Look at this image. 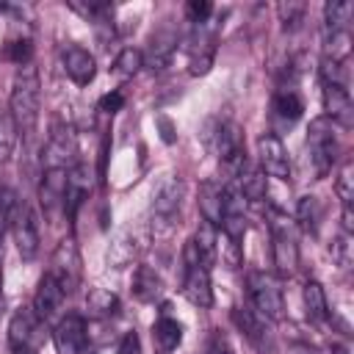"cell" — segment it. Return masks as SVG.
Returning a JSON list of instances; mask_svg holds the SVG:
<instances>
[{
	"mask_svg": "<svg viewBox=\"0 0 354 354\" xmlns=\"http://www.w3.org/2000/svg\"><path fill=\"white\" fill-rule=\"evenodd\" d=\"M39 108H41V80L39 69L33 64H25L17 69L8 97V113L17 124V133L22 138H30L39 124Z\"/></svg>",
	"mask_w": 354,
	"mask_h": 354,
	"instance_id": "cell-1",
	"label": "cell"
},
{
	"mask_svg": "<svg viewBox=\"0 0 354 354\" xmlns=\"http://www.w3.org/2000/svg\"><path fill=\"white\" fill-rule=\"evenodd\" d=\"M183 199H185V183L180 177L160 180V185L152 194V207H149L152 235H169L177 227L180 210H183Z\"/></svg>",
	"mask_w": 354,
	"mask_h": 354,
	"instance_id": "cell-2",
	"label": "cell"
},
{
	"mask_svg": "<svg viewBox=\"0 0 354 354\" xmlns=\"http://www.w3.org/2000/svg\"><path fill=\"white\" fill-rule=\"evenodd\" d=\"M337 155H340V144L335 136V124L326 116H315L307 130V158H310L313 174L326 177L337 163Z\"/></svg>",
	"mask_w": 354,
	"mask_h": 354,
	"instance_id": "cell-3",
	"label": "cell"
},
{
	"mask_svg": "<svg viewBox=\"0 0 354 354\" xmlns=\"http://www.w3.org/2000/svg\"><path fill=\"white\" fill-rule=\"evenodd\" d=\"M246 290H249V301L252 307L268 318V321H279L285 315V299H282V288L279 282L266 274V271H249L246 274Z\"/></svg>",
	"mask_w": 354,
	"mask_h": 354,
	"instance_id": "cell-4",
	"label": "cell"
},
{
	"mask_svg": "<svg viewBox=\"0 0 354 354\" xmlns=\"http://www.w3.org/2000/svg\"><path fill=\"white\" fill-rule=\"evenodd\" d=\"M183 263H185V277H183V296L199 307L207 310L213 304V285H210V268L196 257L191 241L183 249Z\"/></svg>",
	"mask_w": 354,
	"mask_h": 354,
	"instance_id": "cell-5",
	"label": "cell"
},
{
	"mask_svg": "<svg viewBox=\"0 0 354 354\" xmlns=\"http://www.w3.org/2000/svg\"><path fill=\"white\" fill-rule=\"evenodd\" d=\"M232 324L246 337V343L260 354H274L277 340L268 326V318H263L252 304H235L232 307Z\"/></svg>",
	"mask_w": 354,
	"mask_h": 354,
	"instance_id": "cell-6",
	"label": "cell"
},
{
	"mask_svg": "<svg viewBox=\"0 0 354 354\" xmlns=\"http://www.w3.org/2000/svg\"><path fill=\"white\" fill-rule=\"evenodd\" d=\"M8 343L11 351H39L44 343V321L33 313V307H19L8 321Z\"/></svg>",
	"mask_w": 354,
	"mask_h": 354,
	"instance_id": "cell-7",
	"label": "cell"
},
{
	"mask_svg": "<svg viewBox=\"0 0 354 354\" xmlns=\"http://www.w3.org/2000/svg\"><path fill=\"white\" fill-rule=\"evenodd\" d=\"M257 158H260V171L274 177V180H282L288 183L290 180V158H288V149L282 144V138L268 130L257 138Z\"/></svg>",
	"mask_w": 354,
	"mask_h": 354,
	"instance_id": "cell-8",
	"label": "cell"
},
{
	"mask_svg": "<svg viewBox=\"0 0 354 354\" xmlns=\"http://www.w3.org/2000/svg\"><path fill=\"white\" fill-rule=\"evenodd\" d=\"M216 58V25L202 22L194 25V33L188 39V64L191 75H207Z\"/></svg>",
	"mask_w": 354,
	"mask_h": 354,
	"instance_id": "cell-9",
	"label": "cell"
},
{
	"mask_svg": "<svg viewBox=\"0 0 354 354\" xmlns=\"http://www.w3.org/2000/svg\"><path fill=\"white\" fill-rule=\"evenodd\" d=\"M77 155V136L69 124H55L44 147V169H72Z\"/></svg>",
	"mask_w": 354,
	"mask_h": 354,
	"instance_id": "cell-10",
	"label": "cell"
},
{
	"mask_svg": "<svg viewBox=\"0 0 354 354\" xmlns=\"http://www.w3.org/2000/svg\"><path fill=\"white\" fill-rule=\"evenodd\" d=\"M11 232H14V243L22 260H33L39 254V224L36 216L30 210L28 202H19L11 218Z\"/></svg>",
	"mask_w": 354,
	"mask_h": 354,
	"instance_id": "cell-11",
	"label": "cell"
},
{
	"mask_svg": "<svg viewBox=\"0 0 354 354\" xmlns=\"http://www.w3.org/2000/svg\"><path fill=\"white\" fill-rule=\"evenodd\" d=\"M271 249H274V268L279 271V277H293L299 268V243L293 230L285 221H274L271 227Z\"/></svg>",
	"mask_w": 354,
	"mask_h": 354,
	"instance_id": "cell-12",
	"label": "cell"
},
{
	"mask_svg": "<svg viewBox=\"0 0 354 354\" xmlns=\"http://www.w3.org/2000/svg\"><path fill=\"white\" fill-rule=\"evenodd\" d=\"M50 274L58 279V285L64 288V293H72L77 288V282H80V254H77L72 238L61 241L58 249L53 252Z\"/></svg>",
	"mask_w": 354,
	"mask_h": 354,
	"instance_id": "cell-13",
	"label": "cell"
},
{
	"mask_svg": "<svg viewBox=\"0 0 354 354\" xmlns=\"http://www.w3.org/2000/svg\"><path fill=\"white\" fill-rule=\"evenodd\" d=\"M53 343L58 354H80L88 346V332H86V321L77 313H66L55 329H53Z\"/></svg>",
	"mask_w": 354,
	"mask_h": 354,
	"instance_id": "cell-14",
	"label": "cell"
},
{
	"mask_svg": "<svg viewBox=\"0 0 354 354\" xmlns=\"http://www.w3.org/2000/svg\"><path fill=\"white\" fill-rule=\"evenodd\" d=\"M177 50V30L171 25H160L152 36H149V47L144 53V66L152 72H163Z\"/></svg>",
	"mask_w": 354,
	"mask_h": 354,
	"instance_id": "cell-15",
	"label": "cell"
},
{
	"mask_svg": "<svg viewBox=\"0 0 354 354\" xmlns=\"http://www.w3.org/2000/svg\"><path fill=\"white\" fill-rule=\"evenodd\" d=\"M324 111L332 124H340L346 130L354 124V102H351V94L346 86L324 83Z\"/></svg>",
	"mask_w": 354,
	"mask_h": 354,
	"instance_id": "cell-16",
	"label": "cell"
},
{
	"mask_svg": "<svg viewBox=\"0 0 354 354\" xmlns=\"http://www.w3.org/2000/svg\"><path fill=\"white\" fill-rule=\"evenodd\" d=\"M61 61H64V72L77 86H88L97 77V61H94V55L86 47H77V44L64 47Z\"/></svg>",
	"mask_w": 354,
	"mask_h": 354,
	"instance_id": "cell-17",
	"label": "cell"
},
{
	"mask_svg": "<svg viewBox=\"0 0 354 354\" xmlns=\"http://www.w3.org/2000/svg\"><path fill=\"white\" fill-rule=\"evenodd\" d=\"M66 174H69V169H44V174H41V185H39V202H41L44 213H50V216L64 213Z\"/></svg>",
	"mask_w": 354,
	"mask_h": 354,
	"instance_id": "cell-18",
	"label": "cell"
},
{
	"mask_svg": "<svg viewBox=\"0 0 354 354\" xmlns=\"http://www.w3.org/2000/svg\"><path fill=\"white\" fill-rule=\"evenodd\" d=\"M88 188H91V174L83 163H75L66 174V194H64V216L72 221L77 216V207L86 202L88 196Z\"/></svg>",
	"mask_w": 354,
	"mask_h": 354,
	"instance_id": "cell-19",
	"label": "cell"
},
{
	"mask_svg": "<svg viewBox=\"0 0 354 354\" xmlns=\"http://www.w3.org/2000/svg\"><path fill=\"white\" fill-rule=\"evenodd\" d=\"M64 299H66L64 288H61L58 279L47 271V274L39 279V288H36V296H33V313H36L41 321H50V318L61 310Z\"/></svg>",
	"mask_w": 354,
	"mask_h": 354,
	"instance_id": "cell-20",
	"label": "cell"
},
{
	"mask_svg": "<svg viewBox=\"0 0 354 354\" xmlns=\"http://www.w3.org/2000/svg\"><path fill=\"white\" fill-rule=\"evenodd\" d=\"M304 113V102L293 88H279L271 100V116L274 122H279L282 127H290L299 116Z\"/></svg>",
	"mask_w": 354,
	"mask_h": 354,
	"instance_id": "cell-21",
	"label": "cell"
},
{
	"mask_svg": "<svg viewBox=\"0 0 354 354\" xmlns=\"http://www.w3.org/2000/svg\"><path fill=\"white\" fill-rule=\"evenodd\" d=\"M138 252H141L138 238H136L130 230H122V232L111 241V246H108V252H105V260H108L111 268H124V266H130V263L138 257Z\"/></svg>",
	"mask_w": 354,
	"mask_h": 354,
	"instance_id": "cell-22",
	"label": "cell"
},
{
	"mask_svg": "<svg viewBox=\"0 0 354 354\" xmlns=\"http://www.w3.org/2000/svg\"><path fill=\"white\" fill-rule=\"evenodd\" d=\"M130 290H133V296H136L138 301L149 304V301H155V299L163 296V279H160V274H158L155 268L138 266L136 274H133V288H130Z\"/></svg>",
	"mask_w": 354,
	"mask_h": 354,
	"instance_id": "cell-23",
	"label": "cell"
},
{
	"mask_svg": "<svg viewBox=\"0 0 354 354\" xmlns=\"http://www.w3.org/2000/svg\"><path fill=\"white\" fill-rule=\"evenodd\" d=\"M191 246H194L196 257L210 268L216 263V257H218V227H213L210 221L202 218V224L196 227V232L191 238Z\"/></svg>",
	"mask_w": 354,
	"mask_h": 354,
	"instance_id": "cell-24",
	"label": "cell"
},
{
	"mask_svg": "<svg viewBox=\"0 0 354 354\" xmlns=\"http://www.w3.org/2000/svg\"><path fill=\"white\" fill-rule=\"evenodd\" d=\"M221 202H224V185L216 180L202 183L199 188V207H202V218L210 221L213 227L221 224Z\"/></svg>",
	"mask_w": 354,
	"mask_h": 354,
	"instance_id": "cell-25",
	"label": "cell"
},
{
	"mask_svg": "<svg viewBox=\"0 0 354 354\" xmlns=\"http://www.w3.org/2000/svg\"><path fill=\"white\" fill-rule=\"evenodd\" d=\"M152 337H155V343L160 346L163 354H171V351L180 346V340H183V326H180L177 318H171L169 313H163V315L152 324Z\"/></svg>",
	"mask_w": 354,
	"mask_h": 354,
	"instance_id": "cell-26",
	"label": "cell"
},
{
	"mask_svg": "<svg viewBox=\"0 0 354 354\" xmlns=\"http://www.w3.org/2000/svg\"><path fill=\"white\" fill-rule=\"evenodd\" d=\"M304 310H307V318L315 321V324H324L329 321V301H326V290L321 282L310 279L304 285Z\"/></svg>",
	"mask_w": 354,
	"mask_h": 354,
	"instance_id": "cell-27",
	"label": "cell"
},
{
	"mask_svg": "<svg viewBox=\"0 0 354 354\" xmlns=\"http://www.w3.org/2000/svg\"><path fill=\"white\" fill-rule=\"evenodd\" d=\"M86 310L94 318H111L119 310V299H116V293H111L105 288H91L86 293Z\"/></svg>",
	"mask_w": 354,
	"mask_h": 354,
	"instance_id": "cell-28",
	"label": "cell"
},
{
	"mask_svg": "<svg viewBox=\"0 0 354 354\" xmlns=\"http://www.w3.org/2000/svg\"><path fill=\"white\" fill-rule=\"evenodd\" d=\"M296 218L304 227V232L315 235L318 227H321V221H324V205H321V199L318 196H301L299 205H296Z\"/></svg>",
	"mask_w": 354,
	"mask_h": 354,
	"instance_id": "cell-29",
	"label": "cell"
},
{
	"mask_svg": "<svg viewBox=\"0 0 354 354\" xmlns=\"http://www.w3.org/2000/svg\"><path fill=\"white\" fill-rule=\"evenodd\" d=\"M351 53V33L348 30H326L324 36V58L346 64Z\"/></svg>",
	"mask_w": 354,
	"mask_h": 354,
	"instance_id": "cell-30",
	"label": "cell"
},
{
	"mask_svg": "<svg viewBox=\"0 0 354 354\" xmlns=\"http://www.w3.org/2000/svg\"><path fill=\"white\" fill-rule=\"evenodd\" d=\"M354 17V6L346 0H332L324 6V25L326 30H348V22Z\"/></svg>",
	"mask_w": 354,
	"mask_h": 354,
	"instance_id": "cell-31",
	"label": "cell"
},
{
	"mask_svg": "<svg viewBox=\"0 0 354 354\" xmlns=\"http://www.w3.org/2000/svg\"><path fill=\"white\" fill-rule=\"evenodd\" d=\"M0 55H3V61H11L17 66H25L33 58V41L28 36H11V39H6Z\"/></svg>",
	"mask_w": 354,
	"mask_h": 354,
	"instance_id": "cell-32",
	"label": "cell"
},
{
	"mask_svg": "<svg viewBox=\"0 0 354 354\" xmlns=\"http://www.w3.org/2000/svg\"><path fill=\"white\" fill-rule=\"evenodd\" d=\"M304 14H307V6L301 0H282V3H277V17H279L285 33L299 30L301 22H304Z\"/></svg>",
	"mask_w": 354,
	"mask_h": 354,
	"instance_id": "cell-33",
	"label": "cell"
},
{
	"mask_svg": "<svg viewBox=\"0 0 354 354\" xmlns=\"http://www.w3.org/2000/svg\"><path fill=\"white\" fill-rule=\"evenodd\" d=\"M141 66H144V53L136 50V47H124V50L116 55V61H113V75H116L119 80H127V77H133Z\"/></svg>",
	"mask_w": 354,
	"mask_h": 354,
	"instance_id": "cell-34",
	"label": "cell"
},
{
	"mask_svg": "<svg viewBox=\"0 0 354 354\" xmlns=\"http://www.w3.org/2000/svg\"><path fill=\"white\" fill-rule=\"evenodd\" d=\"M17 124L11 119V113H0V160H8V155L14 152V141H17Z\"/></svg>",
	"mask_w": 354,
	"mask_h": 354,
	"instance_id": "cell-35",
	"label": "cell"
},
{
	"mask_svg": "<svg viewBox=\"0 0 354 354\" xmlns=\"http://www.w3.org/2000/svg\"><path fill=\"white\" fill-rule=\"evenodd\" d=\"M335 191H337V196H340L343 205H351V199H354V163H351V160H346V163L340 166Z\"/></svg>",
	"mask_w": 354,
	"mask_h": 354,
	"instance_id": "cell-36",
	"label": "cell"
},
{
	"mask_svg": "<svg viewBox=\"0 0 354 354\" xmlns=\"http://www.w3.org/2000/svg\"><path fill=\"white\" fill-rule=\"evenodd\" d=\"M329 252H332V257L337 260L340 268H348V266H351V235L340 232V235L335 238V243L329 246Z\"/></svg>",
	"mask_w": 354,
	"mask_h": 354,
	"instance_id": "cell-37",
	"label": "cell"
},
{
	"mask_svg": "<svg viewBox=\"0 0 354 354\" xmlns=\"http://www.w3.org/2000/svg\"><path fill=\"white\" fill-rule=\"evenodd\" d=\"M185 14H188V19H191L194 25H202V22H207V19H210L213 6H210L207 0H191V3L185 6Z\"/></svg>",
	"mask_w": 354,
	"mask_h": 354,
	"instance_id": "cell-38",
	"label": "cell"
},
{
	"mask_svg": "<svg viewBox=\"0 0 354 354\" xmlns=\"http://www.w3.org/2000/svg\"><path fill=\"white\" fill-rule=\"evenodd\" d=\"M97 105H100L102 113H116V111H122V105H124V94H122V91H108V94L100 97Z\"/></svg>",
	"mask_w": 354,
	"mask_h": 354,
	"instance_id": "cell-39",
	"label": "cell"
},
{
	"mask_svg": "<svg viewBox=\"0 0 354 354\" xmlns=\"http://www.w3.org/2000/svg\"><path fill=\"white\" fill-rule=\"evenodd\" d=\"M207 354H235V351H232L230 340L221 332H213L210 340H207Z\"/></svg>",
	"mask_w": 354,
	"mask_h": 354,
	"instance_id": "cell-40",
	"label": "cell"
},
{
	"mask_svg": "<svg viewBox=\"0 0 354 354\" xmlns=\"http://www.w3.org/2000/svg\"><path fill=\"white\" fill-rule=\"evenodd\" d=\"M119 354H141V340H138V332H124L122 335V343H119Z\"/></svg>",
	"mask_w": 354,
	"mask_h": 354,
	"instance_id": "cell-41",
	"label": "cell"
},
{
	"mask_svg": "<svg viewBox=\"0 0 354 354\" xmlns=\"http://www.w3.org/2000/svg\"><path fill=\"white\" fill-rule=\"evenodd\" d=\"M288 354H318V351H315L313 346H307V343H293Z\"/></svg>",
	"mask_w": 354,
	"mask_h": 354,
	"instance_id": "cell-42",
	"label": "cell"
},
{
	"mask_svg": "<svg viewBox=\"0 0 354 354\" xmlns=\"http://www.w3.org/2000/svg\"><path fill=\"white\" fill-rule=\"evenodd\" d=\"M329 351H332V354H348V348H346L343 343H337V340L329 343Z\"/></svg>",
	"mask_w": 354,
	"mask_h": 354,
	"instance_id": "cell-43",
	"label": "cell"
},
{
	"mask_svg": "<svg viewBox=\"0 0 354 354\" xmlns=\"http://www.w3.org/2000/svg\"><path fill=\"white\" fill-rule=\"evenodd\" d=\"M11 354H33V351H11Z\"/></svg>",
	"mask_w": 354,
	"mask_h": 354,
	"instance_id": "cell-44",
	"label": "cell"
}]
</instances>
